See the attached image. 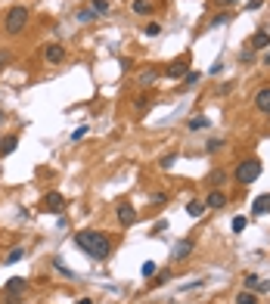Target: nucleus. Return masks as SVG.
Segmentation results:
<instances>
[{"instance_id": "cd10ccee", "label": "nucleus", "mask_w": 270, "mask_h": 304, "mask_svg": "<svg viewBox=\"0 0 270 304\" xmlns=\"http://www.w3.org/2000/svg\"><path fill=\"white\" fill-rule=\"evenodd\" d=\"M149 106H152V103H149V96H137V112H140V115H143Z\"/></svg>"}, {"instance_id": "423d86ee", "label": "nucleus", "mask_w": 270, "mask_h": 304, "mask_svg": "<svg viewBox=\"0 0 270 304\" xmlns=\"http://www.w3.org/2000/svg\"><path fill=\"white\" fill-rule=\"evenodd\" d=\"M192 248H196V239H192V236H186V239H180V242L174 245L171 258H174V261H186V258L192 255Z\"/></svg>"}, {"instance_id": "5701e85b", "label": "nucleus", "mask_w": 270, "mask_h": 304, "mask_svg": "<svg viewBox=\"0 0 270 304\" xmlns=\"http://www.w3.org/2000/svg\"><path fill=\"white\" fill-rule=\"evenodd\" d=\"M199 81H202V71H192V68H189V71L183 74V87H192V84H199Z\"/></svg>"}, {"instance_id": "a19ab883", "label": "nucleus", "mask_w": 270, "mask_h": 304, "mask_svg": "<svg viewBox=\"0 0 270 304\" xmlns=\"http://www.w3.org/2000/svg\"><path fill=\"white\" fill-rule=\"evenodd\" d=\"M214 4H220V7H233L236 0H214Z\"/></svg>"}, {"instance_id": "c756f323", "label": "nucleus", "mask_w": 270, "mask_h": 304, "mask_svg": "<svg viewBox=\"0 0 270 304\" xmlns=\"http://www.w3.org/2000/svg\"><path fill=\"white\" fill-rule=\"evenodd\" d=\"M174 162H177V152H171V156H165V159H162V168L168 171V168H174Z\"/></svg>"}, {"instance_id": "f03ea898", "label": "nucleus", "mask_w": 270, "mask_h": 304, "mask_svg": "<svg viewBox=\"0 0 270 304\" xmlns=\"http://www.w3.org/2000/svg\"><path fill=\"white\" fill-rule=\"evenodd\" d=\"M28 25V10L25 7H10L7 16H4V31L7 34H22Z\"/></svg>"}, {"instance_id": "9d476101", "label": "nucleus", "mask_w": 270, "mask_h": 304, "mask_svg": "<svg viewBox=\"0 0 270 304\" xmlns=\"http://www.w3.org/2000/svg\"><path fill=\"white\" fill-rule=\"evenodd\" d=\"M25 289H28V280H25V276H13V280L4 286V295H22Z\"/></svg>"}, {"instance_id": "2f4dec72", "label": "nucleus", "mask_w": 270, "mask_h": 304, "mask_svg": "<svg viewBox=\"0 0 270 304\" xmlns=\"http://www.w3.org/2000/svg\"><path fill=\"white\" fill-rule=\"evenodd\" d=\"M246 230V217H233V233H242Z\"/></svg>"}, {"instance_id": "a878e982", "label": "nucleus", "mask_w": 270, "mask_h": 304, "mask_svg": "<svg viewBox=\"0 0 270 304\" xmlns=\"http://www.w3.org/2000/svg\"><path fill=\"white\" fill-rule=\"evenodd\" d=\"M156 78H159V74H156V71H152V68H146V71H140V78H137V81H140L143 87H149V84H152V81H156Z\"/></svg>"}, {"instance_id": "6ab92c4d", "label": "nucleus", "mask_w": 270, "mask_h": 304, "mask_svg": "<svg viewBox=\"0 0 270 304\" xmlns=\"http://www.w3.org/2000/svg\"><path fill=\"white\" fill-rule=\"evenodd\" d=\"M22 258H25V248L16 245V248H10V255L4 258V264H16V261H22Z\"/></svg>"}, {"instance_id": "b1692460", "label": "nucleus", "mask_w": 270, "mask_h": 304, "mask_svg": "<svg viewBox=\"0 0 270 304\" xmlns=\"http://www.w3.org/2000/svg\"><path fill=\"white\" fill-rule=\"evenodd\" d=\"M143 34H146V37H159V34H162V25H159V22H146V25H143Z\"/></svg>"}, {"instance_id": "37998d69", "label": "nucleus", "mask_w": 270, "mask_h": 304, "mask_svg": "<svg viewBox=\"0 0 270 304\" xmlns=\"http://www.w3.org/2000/svg\"><path fill=\"white\" fill-rule=\"evenodd\" d=\"M264 65H270V53H267V56H264Z\"/></svg>"}, {"instance_id": "473e14b6", "label": "nucleus", "mask_w": 270, "mask_h": 304, "mask_svg": "<svg viewBox=\"0 0 270 304\" xmlns=\"http://www.w3.org/2000/svg\"><path fill=\"white\" fill-rule=\"evenodd\" d=\"M165 202H168V196H165V193H156V196H152V205H156V208H162Z\"/></svg>"}, {"instance_id": "4be33fe9", "label": "nucleus", "mask_w": 270, "mask_h": 304, "mask_svg": "<svg viewBox=\"0 0 270 304\" xmlns=\"http://www.w3.org/2000/svg\"><path fill=\"white\" fill-rule=\"evenodd\" d=\"M53 267H56V270H59V273H62L65 280H75V276H78V273H75V270H68V267H65V264H62V258H53Z\"/></svg>"}, {"instance_id": "4468645a", "label": "nucleus", "mask_w": 270, "mask_h": 304, "mask_svg": "<svg viewBox=\"0 0 270 304\" xmlns=\"http://www.w3.org/2000/svg\"><path fill=\"white\" fill-rule=\"evenodd\" d=\"M16 146H19V137H16V134L4 137V140H0V156H10V152H16Z\"/></svg>"}, {"instance_id": "dca6fc26", "label": "nucleus", "mask_w": 270, "mask_h": 304, "mask_svg": "<svg viewBox=\"0 0 270 304\" xmlns=\"http://www.w3.org/2000/svg\"><path fill=\"white\" fill-rule=\"evenodd\" d=\"M186 214L189 217H202L205 214V202H186Z\"/></svg>"}, {"instance_id": "72a5a7b5", "label": "nucleus", "mask_w": 270, "mask_h": 304, "mask_svg": "<svg viewBox=\"0 0 270 304\" xmlns=\"http://www.w3.org/2000/svg\"><path fill=\"white\" fill-rule=\"evenodd\" d=\"M239 62H255V50L246 47V53H239Z\"/></svg>"}, {"instance_id": "412c9836", "label": "nucleus", "mask_w": 270, "mask_h": 304, "mask_svg": "<svg viewBox=\"0 0 270 304\" xmlns=\"http://www.w3.org/2000/svg\"><path fill=\"white\" fill-rule=\"evenodd\" d=\"M236 304H258V295L249 292V289H242V292L236 295Z\"/></svg>"}, {"instance_id": "58836bf2", "label": "nucleus", "mask_w": 270, "mask_h": 304, "mask_svg": "<svg viewBox=\"0 0 270 304\" xmlns=\"http://www.w3.org/2000/svg\"><path fill=\"white\" fill-rule=\"evenodd\" d=\"M7 62H10V53H7V50H0V68H4Z\"/></svg>"}, {"instance_id": "393cba45", "label": "nucleus", "mask_w": 270, "mask_h": 304, "mask_svg": "<svg viewBox=\"0 0 270 304\" xmlns=\"http://www.w3.org/2000/svg\"><path fill=\"white\" fill-rule=\"evenodd\" d=\"M186 128H189V131H202V128H208V118H205V115H196V118H189Z\"/></svg>"}, {"instance_id": "f3484780", "label": "nucleus", "mask_w": 270, "mask_h": 304, "mask_svg": "<svg viewBox=\"0 0 270 304\" xmlns=\"http://www.w3.org/2000/svg\"><path fill=\"white\" fill-rule=\"evenodd\" d=\"M131 10H134L137 16H149V10H152V4H149V0H134V4H131Z\"/></svg>"}, {"instance_id": "9b49d317", "label": "nucleus", "mask_w": 270, "mask_h": 304, "mask_svg": "<svg viewBox=\"0 0 270 304\" xmlns=\"http://www.w3.org/2000/svg\"><path fill=\"white\" fill-rule=\"evenodd\" d=\"M224 205H227V193L224 189H211L205 199V208H224Z\"/></svg>"}, {"instance_id": "4c0bfd02", "label": "nucleus", "mask_w": 270, "mask_h": 304, "mask_svg": "<svg viewBox=\"0 0 270 304\" xmlns=\"http://www.w3.org/2000/svg\"><path fill=\"white\" fill-rule=\"evenodd\" d=\"M168 276H171V273H159L156 280H152V286H162V283H168Z\"/></svg>"}, {"instance_id": "79ce46f5", "label": "nucleus", "mask_w": 270, "mask_h": 304, "mask_svg": "<svg viewBox=\"0 0 270 304\" xmlns=\"http://www.w3.org/2000/svg\"><path fill=\"white\" fill-rule=\"evenodd\" d=\"M78 304H93V301H90V298H81V301H78Z\"/></svg>"}, {"instance_id": "e433bc0d", "label": "nucleus", "mask_w": 270, "mask_h": 304, "mask_svg": "<svg viewBox=\"0 0 270 304\" xmlns=\"http://www.w3.org/2000/svg\"><path fill=\"white\" fill-rule=\"evenodd\" d=\"M4 304H22V295H4Z\"/></svg>"}, {"instance_id": "c85d7f7f", "label": "nucleus", "mask_w": 270, "mask_h": 304, "mask_svg": "<svg viewBox=\"0 0 270 304\" xmlns=\"http://www.w3.org/2000/svg\"><path fill=\"white\" fill-rule=\"evenodd\" d=\"M143 276H146V280H149V276H156V264H152V261H146V264H143Z\"/></svg>"}, {"instance_id": "bb28decb", "label": "nucleus", "mask_w": 270, "mask_h": 304, "mask_svg": "<svg viewBox=\"0 0 270 304\" xmlns=\"http://www.w3.org/2000/svg\"><path fill=\"white\" fill-rule=\"evenodd\" d=\"M227 22H230V16H227V13H217V16L211 19V28H220V25H227Z\"/></svg>"}, {"instance_id": "a211bd4d", "label": "nucleus", "mask_w": 270, "mask_h": 304, "mask_svg": "<svg viewBox=\"0 0 270 304\" xmlns=\"http://www.w3.org/2000/svg\"><path fill=\"white\" fill-rule=\"evenodd\" d=\"M224 180H227V174H224V171H211V174H208L211 189H220V186H224Z\"/></svg>"}, {"instance_id": "7ed1b4c3", "label": "nucleus", "mask_w": 270, "mask_h": 304, "mask_svg": "<svg viewBox=\"0 0 270 304\" xmlns=\"http://www.w3.org/2000/svg\"><path fill=\"white\" fill-rule=\"evenodd\" d=\"M233 177H236V183H242V186L255 183V180L261 177V159H246V162H239Z\"/></svg>"}, {"instance_id": "39448f33", "label": "nucleus", "mask_w": 270, "mask_h": 304, "mask_svg": "<svg viewBox=\"0 0 270 304\" xmlns=\"http://www.w3.org/2000/svg\"><path fill=\"white\" fill-rule=\"evenodd\" d=\"M115 214H118V220H121L125 226H134V223H137V208H134L131 202H125V199L118 202V208H115Z\"/></svg>"}, {"instance_id": "7c9ffc66", "label": "nucleus", "mask_w": 270, "mask_h": 304, "mask_svg": "<svg viewBox=\"0 0 270 304\" xmlns=\"http://www.w3.org/2000/svg\"><path fill=\"white\" fill-rule=\"evenodd\" d=\"M78 22H90L93 19V10H78V16H75Z\"/></svg>"}, {"instance_id": "f8f14e48", "label": "nucleus", "mask_w": 270, "mask_h": 304, "mask_svg": "<svg viewBox=\"0 0 270 304\" xmlns=\"http://www.w3.org/2000/svg\"><path fill=\"white\" fill-rule=\"evenodd\" d=\"M255 109H258V112H267V115H270V87H264V90L255 93Z\"/></svg>"}, {"instance_id": "aec40b11", "label": "nucleus", "mask_w": 270, "mask_h": 304, "mask_svg": "<svg viewBox=\"0 0 270 304\" xmlns=\"http://www.w3.org/2000/svg\"><path fill=\"white\" fill-rule=\"evenodd\" d=\"M90 10H93V16H106L109 13V0H90Z\"/></svg>"}, {"instance_id": "1a4fd4ad", "label": "nucleus", "mask_w": 270, "mask_h": 304, "mask_svg": "<svg viewBox=\"0 0 270 304\" xmlns=\"http://www.w3.org/2000/svg\"><path fill=\"white\" fill-rule=\"evenodd\" d=\"M242 286H246L249 292H255V295H258V292H267V289H270V283H264V280L258 276V273H249V276L242 280Z\"/></svg>"}, {"instance_id": "c9c22d12", "label": "nucleus", "mask_w": 270, "mask_h": 304, "mask_svg": "<svg viewBox=\"0 0 270 304\" xmlns=\"http://www.w3.org/2000/svg\"><path fill=\"white\" fill-rule=\"evenodd\" d=\"M84 134H87V128H78V131H71V143H78V140H84Z\"/></svg>"}, {"instance_id": "ddd939ff", "label": "nucleus", "mask_w": 270, "mask_h": 304, "mask_svg": "<svg viewBox=\"0 0 270 304\" xmlns=\"http://www.w3.org/2000/svg\"><path fill=\"white\" fill-rule=\"evenodd\" d=\"M267 211H270V193H264L252 202V214H267Z\"/></svg>"}, {"instance_id": "2eb2a0df", "label": "nucleus", "mask_w": 270, "mask_h": 304, "mask_svg": "<svg viewBox=\"0 0 270 304\" xmlns=\"http://www.w3.org/2000/svg\"><path fill=\"white\" fill-rule=\"evenodd\" d=\"M267 47H270V34H267V31H258V34L252 37V47H249V50H267Z\"/></svg>"}, {"instance_id": "f257e3e1", "label": "nucleus", "mask_w": 270, "mask_h": 304, "mask_svg": "<svg viewBox=\"0 0 270 304\" xmlns=\"http://www.w3.org/2000/svg\"><path fill=\"white\" fill-rule=\"evenodd\" d=\"M75 245H78L87 258H93V261H106L112 255V239L106 233H100V230H78L75 233Z\"/></svg>"}, {"instance_id": "20e7f679", "label": "nucleus", "mask_w": 270, "mask_h": 304, "mask_svg": "<svg viewBox=\"0 0 270 304\" xmlns=\"http://www.w3.org/2000/svg\"><path fill=\"white\" fill-rule=\"evenodd\" d=\"M41 208L50 211V214H62V211H65V199H62L59 193H47V196L41 199Z\"/></svg>"}, {"instance_id": "6e6552de", "label": "nucleus", "mask_w": 270, "mask_h": 304, "mask_svg": "<svg viewBox=\"0 0 270 304\" xmlns=\"http://www.w3.org/2000/svg\"><path fill=\"white\" fill-rule=\"evenodd\" d=\"M186 71H189V56H183V59H177V62H171L165 74H168V78L174 81V78H183V74H186Z\"/></svg>"}, {"instance_id": "ea45409f", "label": "nucleus", "mask_w": 270, "mask_h": 304, "mask_svg": "<svg viewBox=\"0 0 270 304\" xmlns=\"http://www.w3.org/2000/svg\"><path fill=\"white\" fill-rule=\"evenodd\" d=\"M264 7V0H249V10H261Z\"/></svg>"}, {"instance_id": "0eeeda50", "label": "nucleus", "mask_w": 270, "mask_h": 304, "mask_svg": "<svg viewBox=\"0 0 270 304\" xmlns=\"http://www.w3.org/2000/svg\"><path fill=\"white\" fill-rule=\"evenodd\" d=\"M44 59H47L50 65L65 62V47H62V44H47V47H44Z\"/></svg>"}, {"instance_id": "f704fd0d", "label": "nucleus", "mask_w": 270, "mask_h": 304, "mask_svg": "<svg viewBox=\"0 0 270 304\" xmlns=\"http://www.w3.org/2000/svg\"><path fill=\"white\" fill-rule=\"evenodd\" d=\"M205 149H208V152H217V149H224V140H208Z\"/></svg>"}]
</instances>
